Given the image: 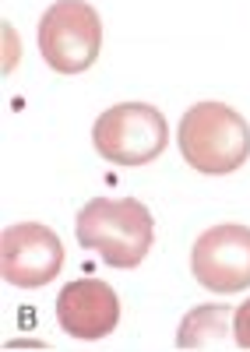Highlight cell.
I'll list each match as a JSON object with an SVG mask.
<instances>
[{
	"instance_id": "obj_1",
	"label": "cell",
	"mask_w": 250,
	"mask_h": 352,
	"mask_svg": "<svg viewBox=\"0 0 250 352\" xmlns=\"http://www.w3.org/2000/svg\"><path fill=\"white\" fill-rule=\"evenodd\" d=\"M74 232L109 268H137L155 243L152 212L137 197H92L78 212Z\"/></svg>"
},
{
	"instance_id": "obj_2",
	"label": "cell",
	"mask_w": 250,
	"mask_h": 352,
	"mask_svg": "<svg viewBox=\"0 0 250 352\" xmlns=\"http://www.w3.org/2000/svg\"><path fill=\"white\" fill-rule=\"evenodd\" d=\"M177 144L190 169L226 176L236 173L250 155V127L226 102H198L180 116Z\"/></svg>"
},
{
	"instance_id": "obj_3",
	"label": "cell",
	"mask_w": 250,
	"mask_h": 352,
	"mask_svg": "<svg viewBox=\"0 0 250 352\" xmlns=\"http://www.w3.org/2000/svg\"><path fill=\"white\" fill-rule=\"evenodd\" d=\"M95 152L113 166H148L170 144V124L148 102H120L109 106L92 124Z\"/></svg>"
},
{
	"instance_id": "obj_4",
	"label": "cell",
	"mask_w": 250,
	"mask_h": 352,
	"mask_svg": "<svg viewBox=\"0 0 250 352\" xmlns=\"http://www.w3.org/2000/svg\"><path fill=\"white\" fill-rule=\"evenodd\" d=\"M102 50L99 11L85 0H57L39 18V53L57 74H85Z\"/></svg>"
},
{
	"instance_id": "obj_5",
	"label": "cell",
	"mask_w": 250,
	"mask_h": 352,
	"mask_svg": "<svg viewBox=\"0 0 250 352\" xmlns=\"http://www.w3.org/2000/svg\"><path fill=\"white\" fill-rule=\"evenodd\" d=\"M64 268V243L43 222L8 226L0 236V275L18 289L49 285Z\"/></svg>"
},
{
	"instance_id": "obj_6",
	"label": "cell",
	"mask_w": 250,
	"mask_h": 352,
	"mask_svg": "<svg viewBox=\"0 0 250 352\" xmlns=\"http://www.w3.org/2000/svg\"><path fill=\"white\" fill-rule=\"evenodd\" d=\"M190 272L212 292L250 289V226H212L194 240Z\"/></svg>"
},
{
	"instance_id": "obj_7",
	"label": "cell",
	"mask_w": 250,
	"mask_h": 352,
	"mask_svg": "<svg viewBox=\"0 0 250 352\" xmlns=\"http://www.w3.org/2000/svg\"><path fill=\"white\" fill-rule=\"evenodd\" d=\"M60 328L78 342H99L120 324V296L102 278H74L57 296Z\"/></svg>"
},
{
	"instance_id": "obj_8",
	"label": "cell",
	"mask_w": 250,
	"mask_h": 352,
	"mask_svg": "<svg viewBox=\"0 0 250 352\" xmlns=\"http://www.w3.org/2000/svg\"><path fill=\"white\" fill-rule=\"evenodd\" d=\"M229 320H233V310L226 303H208V307H198L190 310L180 328H177V349H212V345H222L229 338Z\"/></svg>"
},
{
	"instance_id": "obj_9",
	"label": "cell",
	"mask_w": 250,
	"mask_h": 352,
	"mask_svg": "<svg viewBox=\"0 0 250 352\" xmlns=\"http://www.w3.org/2000/svg\"><path fill=\"white\" fill-rule=\"evenodd\" d=\"M233 342L240 349H250V300H243L233 314Z\"/></svg>"
},
{
	"instance_id": "obj_10",
	"label": "cell",
	"mask_w": 250,
	"mask_h": 352,
	"mask_svg": "<svg viewBox=\"0 0 250 352\" xmlns=\"http://www.w3.org/2000/svg\"><path fill=\"white\" fill-rule=\"evenodd\" d=\"M14 64H18V32L4 21V74L14 71Z\"/></svg>"
}]
</instances>
